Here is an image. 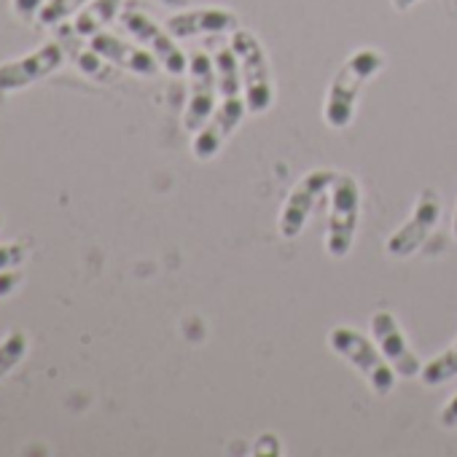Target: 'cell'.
Wrapping results in <instances>:
<instances>
[{
	"label": "cell",
	"instance_id": "obj_16",
	"mask_svg": "<svg viewBox=\"0 0 457 457\" xmlns=\"http://www.w3.org/2000/svg\"><path fill=\"white\" fill-rule=\"evenodd\" d=\"M87 4H89V0H46V4L41 6V12H38V22L46 25V28H57L68 17L79 14Z\"/></svg>",
	"mask_w": 457,
	"mask_h": 457
},
{
	"label": "cell",
	"instance_id": "obj_6",
	"mask_svg": "<svg viewBox=\"0 0 457 457\" xmlns=\"http://www.w3.org/2000/svg\"><path fill=\"white\" fill-rule=\"evenodd\" d=\"M334 180H337V170H328V167L310 170L307 175L296 180L278 218V232L283 240H296L304 232V226L312 218L315 207L331 194Z\"/></svg>",
	"mask_w": 457,
	"mask_h": 457
},
{
	"label": "cell",
	"instance_id": "obj_7",
	"mask_svg": "<svg viewBox=\"0 0 457 457\" xmlns=\"http://www.w3.org/2000/svg\"><path fill=\"white\" fill-rule=\"evenodd\" d=\"M438 220H441V194L433 186H425L417 194L411 215L387 237V243H385L387 256H393V259L414 256L428 243V237L433 235Z\"/></svg>",
	"mask_w": 457,
	"mask_h": 457
},
{
	"label": "cell",
	"instance_id": "obj_19",
	"mask_svg": "<svg viewBox=\"0 0 457 457\" xmlns=\"http://www.w3.org/2000/svg\"><path fill=\"white\" fill-rule=\"evenodd\" d=\"M25 262V248L22 245H0V272L17 270Z\"/></svg>",
	"mask_w": 457,
	"mask_h": 457
},
{
	"label": "cell",
	"instance_id": "obj_15",
	"mask_svg": "<svg viewBox=\"0 0 457 457\" xmlns=\"http://www.w3.org/2000/svg\"><path fill=\"white\" fill-rule=\"evenodd\" d=\"M454 377H457V339L444 353H438L436 358L422 363V371H420V379L428 387L444 385V382H449Z\"/></svg>",
	"mask_w": 457,
	"mask_h": 457
},
{
	"label": "cell",
	"instance_id": "obj_14",
	"mask_svg": "<svg viewBox=\"0 0 457 457\" xmlns=\"http://www.w3.org/2000/svg\"><path fill=\"white\" fill-rule=\"evenodd\" d=\"M121 4L124 0H89L87 9L76 20V33L92 38L95 33H100V28L111 25L119 17Z\"/></svg>",
	"mask_w": 457,
	"mask_h": 457
},
{
	"label": "cell",
	"instance_id": "obj_13",
	"mask_svg": "<svg viewBox=\"0 0 457 457\" xmlns=\"http://www.w3.org/2000/svg\"><path fill=\"white\" fill-rule=\"evenodd\" d=\"M89 46L103 57V60H108L111 65H116V68H121V71H129V73H135V76H156L159 73V62H156V57L148 52V49H143V46H135V44H129V41H121L119 36H111V33H95L92 38H89Z\"/></svg>",
	"mask_w": 457,
	"mask_h": 457
},
{
	"label": "cell",
	"instance_id": "obj_2",
	"mask_svg": "<svg viewBox=\"0 0 457 457\" xmlns=\"http://www.w3.org/2000/svg\"><path fill=\"white\" fill-rule=\"evenodd\" d=\"M382 68H385V54L379 49H371V46L353 52L342 62V68L337 71V76L328 87L326 105H323V121L331 129H347L353 124L361 92L369 87V81Z\"/></svg>",
	"mask_w": 457,
	"mask_h": 457
},
{
	"label": "cell",
	"instance_id": "obj_12",
	"mask_svg": "<svg viewBox=\"0 0 457 457\" xmlns=\"http://www.w3.org/2000/svg\"><path fill=\"white\" fill-rule=\"evenodd\" d=\"M172 38H199V36H226L240 28V20L232 9L223 6H202V9H186L167 20L164 25Z\"/></svg>",
	"mask_w": 457,
	"mask_h": 457
},
{
	"label": "cell",
	"instance_id": "obj_21",
	"mask_svg": "<svg viewBox=\"0 0 457 457\" xmlns=\"http://www.w3.org/2000/svg\"><path fill=\"white\" fill-rule=\"evenodd\" d=\"M20 280H22V275H20V272H14V270L0 272V299L9 296V294L20 286Z\"/></svg>",
	"mask_w": 457,
	"mask_h": 457
},
{
	"label": "cell",
	"instance_id": "obj_8",
	"mask_svg": "<svg viewBox=\"0 0 457 457\" xmlns=\"http://www.w3.org/2000/svg\"><path fill=\"white\" fill-rule=\"evenodd\" d=\"M121 25L127 28V33L143 46L148 49L156 62L170 73V76H183L188 73V57L183 54V49L175 44L178 38L170 36L167 28L156 25L148 14H140V12H127L121 14Z\"/></svg>",
	"mask_w": 457,
	"mask_h": 457
},
{
	"label": "cell",
	"instance_id": "obj_10",
	"mask_svg": "<svg viewBox=\"0 0 457 457\" xmlns=\"http://www.w3.org/2000/svg\"><path fill=\"white\" fill-rule=\"evenodd\" d=\"M371 339L379 347V353L387 358V363L395 369L398 377H406V379L420 377L422 361L411 350V345H409V339H406V334H403V328H401V323H398V318L393 312H385V310L374 312V318H371Z\"/></svg>",
	"mask_w": 457,
	"mask_h": 457
},
{
	"label": "cell",
	"instance_id": "obj_26",
	"mask_svg": "<svg viewBox=\"0 0 457 457\" xmlns=\"http://www.w3.org/2000/svg\"><path fill=\"white\" fill-rule=\"evenodd\" d=\"M0 223H4V218H0Z\"/></svg>",
	"mask_w": 457,
	"mask_h": 457
},
{
	"label": "cell",
	"instance_id": "obj_20",
	"mask_svg": "<svg viewBox=\"0 0 457 457\" xmlns=\"http://www.w3.org/2000/svg\"><path fill=\"white\" fill-rule=\"evenodd\" d=\"M438 422L446 428V430H454L457 428V393L441 406V411H438Z\"/></svg>",
	"mask_w": 457,
	"mask_h": 457
},
{
	"label": "cell",
	"instance_id": "obj_22",
	"mask_svg": "<svg viewBox=\"0 0 457 457\" xmlns=\"http://www.w3.org/2000/svg\"><path fill=\"white\" fill-rule=\"evenodd\" d=\"M44 4H46V0H14V9H17V14H22V17H33V14L41 12Z\"/></svg>",
	"mask_w": 457,
	"mask_h": 457
},
{
	"label": "cell",
	"instance_id": "obj_18",
	"mask_svg": "<svg viewBox=\"0 0 457 457\" xmlns=\"http://www.w3.org/2000/svg\"><path fill=\"white\" fill-rule=\"evenodd\" d=\"M76 65H79L89 79H97V81H111V79H113V73H111V68H108L111 62L103 60L92 46L76 52Z\"/></svg>",
	"mask_w": 457,
	"mask_h": 457
},
{
	"label": "cell",
	"instance_id": "obj_5",
	"mask_svg": "<svg viewBox=\"0 0 457 457\" xmlns=\"http://www.w3.org/2000/svg\"><path fill=\"white\" fill-rule=\"evenodd\" d=\"M328 345L342 361H347L366 377L377 395H390L395 390V369L387 363V358L369 337L350 326H337L328 334Z\"/></svg>",
	"mask_w": 457,
	"mask_h": 457
},
{
	"label": "cell",
	"instance_id": "obj_25",
	"mask_svg": "<svg viewBox=\"0 0 457 457\" xmlns=\"http://www.w3.org/2000/svg\"><path fill=\"white\" fill-rule=\"evenodd\" d=\"M452 232H454V240H457V210H454V218H452Z\"/></svg>",
	"mask_w": 457,
	"mask_h": 457
},
{
	"label": "cell",
	"instance_id": "obj_9",
	"mask_svg": "<svg viewBox=\"0 0 457 457\" xmlns=\"http://www.w3.org/2000/svg\"><path fill=\"white\" fill-rule=\"evenodd\" d=\"M188 76H191V92L183 113V127L186 132L196 135L212 116L215 111V92H218V76H215V62L204 52H196L188 57Z\"/></svg>",
	"mask_w": 457,
	"mask_h": 457
},
{
	"label": "cell",
	"instance_id": "obj_17",
	"mask_svg": "<svg viewBox=\"0 0 457 457\" xmlns=\"http://www.w3.org/2000/svg\"><path fill=\"white\" fill-rule=\"evenodd\" d=\"M28 353V334L14 331L4 342H0V379H4Z\"/></svg>",
	"mask_w": 457,
	"mask_h": 457
},
{
	"label": "cell",
	"instance_id": "obj_11",
	"mask_svg": "<svg viewBox=\"0 0 457 457\" xmlns=\"http://www.w3.org/2000/svg\"><path fill=\"white\" fill-rule=\"evenodd\" d=\"M65 62V52L60 44H44L41 49L0 65V92H14L25 89L46 76H52L60 65Z\"/></svg>",
	"mask_w": 457,
	"mask_h": 457
},
{
	"label": "cell",
	"instance_id": "obj_1",
	"mask_svg": "<svg viewBox=\"0 0 457 457\" xmlns=\"http://www.w3.org/2000/svg\"><path fill=\"white\" fill-rule=\"evenodd\" d=\"M212 62H215V76H218L220 105L212 111L210 121L194 135V143H191L194 156L202 159V162L212 159L223 148V143L235 135V129L243 124V119L248 113L240 62H237V54L232 52V46L218 49Z\"/></svg>",
	"mask_w": 457,
	"mask_h": 457
},
{
	"label": "cell",
	"instance_id": "obj_24",
	"mask_svg": "<svg viewBox=\"0 0 457 457\" xmlns=\"http://www.w3.org/2000/svg\"><path fill=\"white\" fill-rule=\"evenodd\" d=\"M162 4H164V6H175V9H180V6L186 4V0H162Z\"/></svg>",
	"mask_w": 457,
	"mask_h": 457
},
{
	"label": "cell",
	"instance_id": "obj_4",
	"mask_svg": "<svg viewBox=\"0 0 457 457\" xmlns=\"http://www.w3.org/2000/svg\"><path fill=\"white\" fill-rule=\"evenodd\" d=\"M228 46H232V52L237 54V62H240L248 113H253V116L267 113L275 103V84H272V65H270L264 44L256 38V33L237 28L232 33Z\"/></svg>",
	"mask_w": 457,
	"mask_h": 457
},
{
	"label": "cell",
	"instance_id": "obj_23",
	"mask_svg": "<svg viewBox=\"0 0 457 457\" xmlns=\"http://www.w3.org/2000/svg\"><path fill=\"white\" fill-rule=\"evenodd\" d=\"M390 4H393V9H395V12H401V14H403V12L414 9V6L420 4V0H390Z\"/></svg>",
	"mask_w": 457,
	"mask_h": 457
},
{
	"label": "cell",
	"instance_id": "obj_3",
	"mask_svg": "<svg viewBox=\"0 0 457 457\" xmlns=\"http://www.w3.org/2000/svg\"><path fill=\"white\" fill-rule=\"evenodd\" d=\"M361 220V183L350 172H337L328 194V226H326V253L331 259H347L358 235Z\"/></svg>",
	"mask_w": 457,
	"mask_h": 457
}]
</instances>
